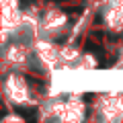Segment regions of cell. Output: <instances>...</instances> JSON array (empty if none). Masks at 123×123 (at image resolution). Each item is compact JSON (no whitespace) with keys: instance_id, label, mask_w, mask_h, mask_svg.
Returning <instances> with one entry per match:
<instances>
[{"instance_id":"cell-1","label":"cell","mask_w":123,"mask_h":123,"mask_svg":"<svg viewBox=\"0 0 123 123\" xmlns=\"http://www.w3.org/2000/svg\"><path fill=\"white\" fill-rule=\"evenodd\" d=\"M68 17L64 10L60 8H47L43 12V17L39 18V31H41V39H53L66 29Z\"/></svg>"},{"instance_id":"cell-2","label":"cell","mask_w":123,"mask_h":123,"mask_svg":"<svg viewBox=\"0 0 123 123\" xmlns=\"http://www.w3.org/2000/svg\"><path fill=\"white\" fill-rule=\"evenodd\" d=\"M4 92L6 97L10 98L12 103L17 105H25V103L31 101V94H29V86H27L25 78L18 74H10L4 82Z\"/></svg>"},{"instance_id":"cell-3","label":"cell","mask_w":123,"mask_h":123,"mask_svg":"<svg viewBox=\"0 0 123 123\" xmlns=\"http://www.w3.org/2000/svg\"><path fill=\"white\" fill-rule=\"evenodd\" d=\"M82 117H84V105L78 98L66 101L62 105V109H60V115H57L60 121H80Z\"/></svg>"},{"instance_id":"cell-4","label":"cell","mask_w":123,"mask_h":123,"mask_svg":"<svg viewBox=\"0 0 123 123\" xmlns=\"http://www.w3.org/2000/svg\"><path fill=\"white\" fill-rule=\"evenodd\" d=\"M105 23L111 31L121 33L123 31V4H111L107 2L105 6Z\"/></svg>"}]
</instances>
